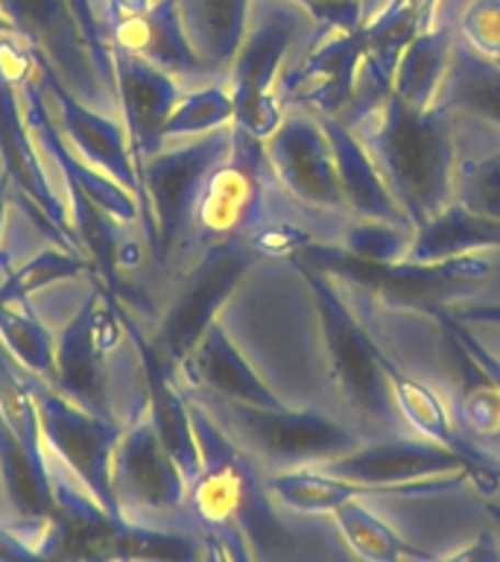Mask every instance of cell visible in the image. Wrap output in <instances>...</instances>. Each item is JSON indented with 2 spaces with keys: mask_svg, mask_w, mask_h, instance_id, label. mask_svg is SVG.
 Here are the masks:
<instances>
[{
  "mask_svg": "<svg viewBox=\"0 0 500 562\" xmlns=\"http://www.w3.org/2000/svg\"><path fill=\"white\" fill-rule=\"evenodd\" d=\"M433 316H436L439 323L445 325L447 331H451V337H454L456 342H459V349L471 358V363L477 369H480L482 375L489 378L491 384L498 386L500 390V355L495 349H489L486 342L477 337V331H474L471 325L463 323V319H456L451 311H445V307H436L433 311Z\"/></svg>",
  "mask_w": 500,
  "mask_h": 562,
  "instance_id": "cell-37",
  "label": "cell"
},
{
  "mask_svg": "<svg viewBox=\"0 0 500 562\" xmlns=\"http://www.w3.org/2000/svg\"><path fill=\"white\" fill-rule=\"evenodd\" d=\"M235 123V100L223 86L196 88L184 94L164 126V138H200Z\"/></svg>",
  "mask_w": 500,
  "mask_h": 562,
  "instance_id": "cell-33",
  "label": "cell"
},
{
  "mask_svg": "<svg viewBox=\"0 0 500 562\" xmlns=\"http://www.w3.org/2000/svg\"><path fill=\"white\" fill-rule=\"evenodd\" d=\"M15 33L30 44V50L50 61L65 86L88 105L103 103L112 94L96 70L94 53L86 30L73 15L68 0H0Z\"/></svg>",
  "mask_w": 500,
  "mask_h": 562,
  "instance_id": "cell-12",
  "label": "cell"
},
{
  "mask_svg": "<svg viewBox=\"0 0 500 562\" xmlns=\"http://www.w3.org/2000/svg\"><path fill=\"white\" fill-rule=\"evenodd\" d=\"M412 244V228L386 223V220L351 217V223L342 228L340 246L342 252L368 263H395L407 261Z\"/></svg>",
  "mask_w": 500,
  "mask_h": 562,
  "instance_id": "cell-34",
  "label": "cell"
},
{
  "mask_svg": "<svg viewBox=\"0 0 500 562\" xmlns=\"http://www.w3.org/2000/svg\"><path fill=\"white\" fill-rule=\"evenodd\" d=\"M173 3L205 68H231L252 18V0H173Z\"/></svg>",
  "mask_w": 500,
  "mask_h": 562,
  "instance_id": "cell-26",
  "label": "cell"
},
{
  "mask_svg": "<svg viewBox=\"0 0 500 562\" xmlns=\"http://www.w3.org/2000/svg\"><path fill=\"white\" fill-rule=\"evenodd\" d=\"M0 161H3V176L9 179V191L24 196L30 209L26 214L35 220V226L44 228V235H50L53 240H59L61 249L82 255V244L68 220V209L44 173L33 130L18 103V88L7 86L3 79H0Z\"/></svg>",
  "mask_w": 500,
  "mask_h": 562,
  "instance_id": "cell-14",
  "label": "cell"
},
{
  "mask_svg": "<svg viewBox=\"0 0 500 562\" xmlns=\"http://www.w3.org/2000/svg\"><path fill=\"white\" fill-rule=\"evenodd\" d=\"M88 270L91 263L82 255L70 249H44L15 270H7V279L0 284V305H30L33 293Z\"/></svg>",
  "mask_w": 500,
  "mask_h": 562,
  "instance_id": "cell-32",
  "label": "cell"
},
{
  "mask_svg": "<svg viewBox=\"0 0 500 562\" xmlns=\"http://www.w3.org/2000/svg\"><path fill=\"white\" fill-rule=\"evenodd\" d=\"M21 91H24V117L30 123V130H33V138L50 153L53 165L59 167L65 184H73L86 196H91L109 217L121 220V223L138 220L140 209L135 202V193L126 191L121 182H114L112 176H105L94 165H88L86 158H79L68 147V140H65L61 130L50 117V109H47V100H44L47 94H44L38 77L30 79Z\"/></svg>",
  "mask_w": 500,
  "mask_h": 562,
  "instance_id": "cell-19",
  "label": "cell"
},
{
  "mask_svg": "<svg viewBox=\"0 0 500 562\" xmlns=\"http://www.w3.org/2000/svg\"><path fill=\"white\" fill-rule=\"evenodd\" d=\"M342 539L363 562H439L436 553L421 551L401 539L375 509H368L363 498L342 501L331 513Z\"/></svg>",
  "mask_w": 500,
  "mask_h": 562,
  "instance_id": "cell-29",
  "label": "cell"
},
{
  "mask_svg": "<svg viewBox=\"0 0 500 562\" xmlns=\"http://www.w3.org/2000/svg\"><path fill=\"white\" fill-rule=\"evenodd\" d=\"M149 7H152V0H105V15L112 24V21H121L126 15H138Z\"/></svg>",
  "mask_w": 500,
  "mask_h": 562,
  "instance_id": "cell-41",
  "label": "cell"
},
{
  "mask_svg": "<svg viewBox=\"0 0 500 562\" xmlns=\"http://www.w3.org/2000/svg\"><path fill=\"white\" fill-rule=\"evenodd\" d=\"M109 299L100 288L91 290L79 305L65 331L56 340V375L50 384L79 407L114 419L109 402V372H105V349L112 337L121 331V319L114 311V323H109ZM114 307V305H112Z\"/></svg>",
  "mask_w": 500,
  "mask_h": 562,
  "instance_id": "cell-13",
  "label": "cell"
},
{
  "mask_svg": "<svg viewBox=\"0 0 500 562\" xmlns=\"http://www.w3.org/2000/svg\"><path fill=\"white\" fill-rule=\"evenodd\" d=\"M456 44H459L456 24H433L421 30L404 47L401 59L395 65L393 94H398L404 103L419 112L433 109L454 61Z\"/></svg>",
  "mask_w": 500,
  "mask_h": 562,
  "instance_id": "cell-24",
  "label": "cell"
},
{
  "mask_svg": "<svg viewBox=\"0 0 500 562\" xmlns=\"http://www.w3.org/2000/svg\"><path fill=\"white\" fill-rule=\"evenodd\" d=\"M117 319L126 328V334L135 342L140 360V372H144V384H147V416L152 422V428L167 446V451L175 457V463L182 465L188 483L200 474L202 469V454L200 442H196V428H193V413L191 402L184 398V393L175 386L173 369L167 367L164 358L158 355L152 340H147L138 331V325L129 314H123L121 305L112 299Z\"/></svg>",
  "mask_w": 500,
  "mask_h": 562,
  "instance_id": "cell-17",
  "label": "cell"
},
{
  "mask_svg": "<svg viewBox=\"0 0 500 562\" xmlns=\"http://www.w3.org/2000/svg\"><path fill=\"white\" fill-rule=\"evenodd\" d=\"M112 44L152 61L167 74H208L205 61L184 30L173 0H152V7L109 24Z\"/></svg>",
  "mask_w": 500,
  "mask_h": 562,
  "instance_id": "cell-21",
  "label": "cell"
},
{
  "mask_svg": "<svg viewBox=\"0 0 500 562\" xmlns=\"http://www.w3.org/2000/svg\"><path fill=\"white\" fill-rule=\"evenodd\" d=\"M456 35L468 50L500 61V0H468L456 21Z\"/></svg>",
  "mask_w": 500,
  "mask_h": 562,
  "instance_id": "cell-36",
  "label": "cell"
},
{
  "mask_svg": "<svg viewBox=\"0 0 500 562\" xmlns=\"http://www.w3.org/2000/svg\"><path fill=\"white\" fill-rule=\"evenodd\" d=\"M15 33V26H12V21H9V15L0 9V35H9Z\"/></svg>",
  "mask_w": 500,
  "mask_h": 562,
  "instance_id": "cell-43",
  "label": "cell"
},
{
  "mask_svg": "<svg viewBox=\"0 0 500 562\" xmlns=\"http://www.w3.org/2000/svg\"><path fill=\"white\" fill-rule=\"evenodd\" d=\"M7 209H9V179L0 176V237H3V226H7Z\"/></svg>",
  "mask_w": 500,
  "mask_h": 562,
  "instance_id": "cell-42",
  "label": "cell"
},
{
  "mask_svg": "<svg viewBox=\"0 0 500 562\" xmlns=\"http://www.w3.org/2000/svg\"><path fill=\"white\" fill-rule=\"evenodd\" d=\"M436 109L500 132V61L468 50L463 42L456 44Z\"/></svg>",
  "mask_w": 500,
  "mask_h": 562,
  "instance_id": "cell-25",
  "label": "cell"
},
{
  "mask_svg": "<svg viewBox=\"0 0 500 562\" xmlns=\"http://www.w3.org/2000/svg\"><path fill=\"white\" fill-rule=\"evenodd\" d=\"M114 483L140 507L170 509L188 498V477L144 413L114 448Z\"/></svg>",
  "mask_w": 500,
  "mask_h": 562,
  "instance_id": "cell-18",
  "label": "cell"
},
{
  "mask_svg": "<svg viewBox=\"0 0 500 562\" xmlns=\"http://www.w3.org/2000/svg\"><path fill=\"white\" fill-rule=\"evenodd\" d=\"M263 149L275 184L293 200L319 214H349L337 179L331 138L319 114L305 109L287 112L279 130L263 140Z\"/></svg>",
  "mask_w": 500,
  "mask_h": 562,
  "instance_id": "cell-10",
  "label": "cell"
},
{
  "mask_svg": "<svg viewBox=\"0 0 500 562\" xmlns=\"http://www.w3.org/2000/svg\"><path fill=\"white\" fill-rule=\"evenodd\" d=\"M275 176L266 161L263 140L235 126V140L228 156L219 161L202 184L200 200L193 209V226L205 240H252L270 223L266 214V184Z\"/></svg>",
  "mask_w": 500,
  "mask_h": 562,
  "instance_id": "cell-5",
  "label": "cell"
},
{
  "mask_svg": "<svg viewBox=\"0 0 500 562\" xmlns=\"http://www.w3.org/2000/svg\"><path fill=\"white\" fill-rule=\"evenodd\" d=\"M363 50V30L319 38L296 68L284 74L281 91L305 112L342 117L357 97Z\"/></svg>",
  "mask_w": 500,
  "mask_h": 562,
  "instance_id": "cell-16",
  "label": "cell"
},
{
  "mask_svg": "<svg viewBox=\"0 0 500 562\" xmlns=\"http://www.w3.org/2000/svg\"><path fill=\"white\" fill-rule=\"evenodd\" d=\"M351 130L375 158L412 232L454 202L456 123L451 114L436 105L419 112L389 91L384 103Z\"/></svg>",
  "mask_w": 500,
  "mask_h": 562,
  "instance_id": "cell-1",
  "label": "cell"
},
{
  "mask_svg": "<svg viewBox=\"0 0 500 562\" xmlns=\"http://www.w3.org/2000/svg\"><path fill=\"white\" fill-rule=\"evenodd\" d=\"M208 398L205 407L228 430V437L249 454L261 457L272 469H298V465L328 463L366 442L363 430L333 419L319 411H289L284 407H258V404Z\"/></svg>",
  "mask_w": 500,
  "mask_h": 562,
  "instance_id": "cell-3",
  "label": "cell"
},
{
  "mask_svg": "<svg viewBox=\"0 0 500 562\" xmlns=\"http://www.w3.org/2000/svg\"><path fill=\"white\" fill-rule=\"evenodd\" d=\"M454 202L474 214L500 220V132L465 117H454Z\"/></svg>",
  "mask_w": 500,
  "mask_h": 562,
  "instance_id": "cell-23",
  "label": "cell"
},
{
  "mask_svg": "<svg viewBox=\"0 0 500 562\" xmlns=\"http://www.w3.org/2000/svg\"><path fill=\"white\" fill-rule=\"evenodd\" d=\"M70 193V223H73V232H77L79 244L86 246L88 252L94 255V267L100 270L103 281L112 290H123L121 281V255H117V232H114V223L117 220L109 217L100 205H96L91 196L73 188V184H65Z\"/></svg>",
  "mask_w": 500,
  "mask_h": 562,
  "instance_id": "cell-31",
  "label": "cell"
},
{
  "mask_svg": "<svg viewBox=\"0 0 500 562\" xmlns=\"http://www.w3.org/2000/svg\"><path fill=\"white\" fill-rule=\"evenodd\" d=\"M112 61L114 94H117L123 123H126L132 158L140 170L147 158L161 153V144L167 140L164 126L184 94L173 74H167V70L156 68L152 61L140 59L135 53L114 47V44Z\"/></svg>",
  "mask_w": 500,
  "mask_h": 562,
  "instance_id": "cell-15",
  "label": "cell"
},
{
  "mask_svg": "<svg viewBox=\"0 0 500 562\" xmlns=\"http://www.w3.org/2000/svg\"><path fill=\"white\" fill-rule=\"evenodd\" d=\"M30 390H33L38 422H42V437H47L65 463L86 481L100 504L109 513H117V498L112 490V457L121 442V422L105 419L96 413L79 407L50 386L44 378L26 372Z\"/></svg>",
  "mask_w": 500,
  "mask_h": 562,
  "instance_id": "cell-9",
  "label": "cell"
},
{
  "mask_svg": "<svg viewBox=\"0 0 500 562\" xmlns=\"http://www.w3.org/2000/svg\"><path fill=\"white\" fill-rule=\"evenodd\" d=\"M500 249V220L482 217L451 202L442 214L412 232L407 261H447L459 255L495 252Z\"/></svg>",
  "mask_w": 500,
  "mask_h": 562,
  "instance_id": "cell-27",
  "label": "cell"
},
{
  "mask_svg": "<svg viewBox=\"0 0 500 562\" xmlns=\"http://www.w3.org/2000/svg\"><path fill=\"white\" fill-rule=\"evenodd\" d=\"M179 369L200 393L214 395V398L258 404V407H284V398H279L263 384L261 375L249 367V360L240 355L219 323L202 334V340L193 346Z\"/></svg>",
  "mask_w": 500,
  "mask_h": 562,
  "instance_id": "cell-20",
  "label": "cell"
},
{
  "mask_svg": "<svg viewBox=\"0 0 500 562\" xmlns=\"http://www.w3.org/2000/svg\"><path fill=\"white\" fill-rule=\"evenodd\" d=\"M322 126L328 132V138H331L337 179H340L342 200H345V209H349L351 217L386 220V223L410 226V220L401 211V205L395 202L393 191L386 188L375 158L368 156L366 144L360 140L357 132L337 121V117H322Z\"/></svg>",
  "mask_w": 500,
  "mask_h": 562,
  "instance_id": "cell-22",
  "label": "cell"
},
{
  "mask_svg": "<svg viewBox=\"0 0 500 562\" xmlns=\"http://www.w3.org/2000/svg\"><path fill=\"white\" fill-rule=\"evenodd\" d=\"M296 267L314 296L319 328H322L328 378L340 395L342 407L363 425V434L372 439L407 434L401 416L395 411L393 390L377 355V340L363 328L357 316L351 314L349 302L333 284L331 272L319 270L302 258H296Z\"/></svg>",
  "mask_w": 500,
  "mask_h": 562,
  "instance_id": "cell-2",
  "label": "cell"
},
{
  "mask_svg": "<svg viewBox=\"0 0 500 562\" xmlns=\"http://www.w3.org/2000/svg\"><path fill=\"white\" fill-rule=\"evenodd\" d=\"M68 3H70V9H73V15L79 18L82 30H86V38H88V44H91V53H94V61H96V70H100V77H103V82L114 94L112 44H105L103 24H100V18H96L94 0H68Z\"/></svg>",
  "mask_w": 500,
  "mask_h": 562,
  "instance_id": "cell-38",
  "label": "cell"
},
{
  "mask_svg": "<svg viewBox=\"0 0 500 562\" xmlns=\"http://www.w3.org/2000/svg\"><path fill=\"white\" fill-rule=\"evenodd\" d=\"M261 258V249L252 240L235 237L211 244L200 263L188 272L182 288L167 307L161 328H158L152 346L164 358L170 369H179L202 340V334L217 323L219 307L226 305L243 276Z\"/></svg>",
  "mask_w": 500,
  "mask_h": 562,
  "instance_id": "cell-4",
  "label": "cell"
},
{
  "mask_svg": "<svg viewBox=\"0 0 500 562\" xmlns=\"http://www.w3.org/2000/svg\"><path fill=\"white\" fill-rule=\"evenodd\" d=\"M231 140H235V123L188 140L182 147L161 149L140 165V182L156 226L152 255L158 263H164L173 255L179 237L191 226L202 184L211 170L228 156Z\"/></svg>",
  "mask_w": 500,
  "mask_h": 562,
  "instance_id": "cell-6",
  "label": "cell"
},
{
  "mask_svg": "<svg viewBox=\"0 0 500 562\" xmlns=\"http://www.w3.org/2000/svg\"><path fill=\"white\" fill-rule=\"evenodd\" d=\"M439 562H500V551L489 536H482V539L468 544V548L456 553V557H447V560H439Z\"/></svg>",
  "mask_w": 500,
  "mask_h": 562,
  "instance_id": "cell-40",
  "label": "cell"
},
{
  "mask_svg": "<svg viewBox=\"0 0 500 562\" xmlns=\"http://www.w3.org/2000/svg\"><path fill=\"white\" fill-rule=\"evenodd\" d=\"M35 53V50H33ZM35 77L42 82L44 94L50 97L56 109H59L61 132H68V138L73 140V147L82 153L88 165H94L96 170H103L105 176H112L114 182H121L129 193L138 196L140 220L147 226L149 246H156V226H152V214H149L147 193H144V182H140V170L132 158L129 135L126 126L112 121L109 114L96 112L94 105H88L86 100H79L65 79L56 74L50 61L35 53Z\"/></svg>",
  "mask_w": 500,
  "mask_h": 562,
  "instance_id": "cell-11",
  "label": "cell"
},
{
  "mask_svg": "<svg viewBox=\"0 0 500 562\" xmlns=\"http://www.w3.org/2000/svg\"><path fill=\"white\" fill-rule=\"evenodd\" d=\"M0 340L3 349L33 375L47 384L56 375V340L50 328L30 305H0Z\"/></svg>",
  "mask_w": 500,
  "mask_h": 562,
  "instance_id": "cell-30",
  "label": "cell"
},
{
  "mask_svg": "<svg viewBox=\"0 0 500 562\" xmlns=\"http://www.w3.org/2000/svg\"><path fill=\"white\" fill-rule=\"evenodd\" d=\"M319 469L351 483H360V486H368L377 495L380 492L386 495L421 492L428 490V481H447V477L480 481L468 460L430 442V439L410 437V434L368 439L349 454L319 463Z\"/></svg>",
  "mask_w": 500,
  "mask_h": 562,
  "instance_id": "cell-8",
  "label": "cell"
},
{
  "mask_svg": "<svg viewBox=\"0 0 500 562\" xmlns=\"http://www.w3.org/2000/svg\"><path fill=\"white\" fill-rule=\"evenodd\" d=\"M0 472L9 498L26 516H44L53 507V486L44 469L42 442L21 437L0 413Z\"/></svg>",
  "mask_w": 500,
  "mask_h": 562,
  "instance_id": "cell-28",
  "label": "cell"
},
{
  "mask_svg": "<svg viewBox=\"0 0 500 562\" xmlns=\"http://www.w3.org/2000/svg\"><path fill=\"white\" fill-rule=\"evenodd\" d=\"M287 3V0H284ZM293 3L270 7L261 15L249 18L246 35L231 61V100H235V126L254 138L266 140L284 121V100L275 94V82L287 61L289 47L298 38Z\"/></svg>",
  "mask_w": 500,
  "mask_h": 562,
  "instance_id": "cell-7",
  "label": "cell"
},
{
  "mask_svg": "<svg viewBox=\"0 0 500 562\" xmlns=\"http://www.w3.org/2000/svg\"><path fill=\"white\" fill-rule=\"evenodd\" d=\"M384 3H386V0H372V15H375V12H377V9H380V7H384Z\"/></svg>",
  "mask_w": 500,
  "mask_h": 562,
  "instance_id": "cell-44",
  "label": "cell"
},
{
  "mask_svg": "<svg viewBox=\"0 0 500 562\" xmlns=\"http://www.w3.org/2000/svg\"><path fill=\"white\" fill-rule=\"evenodd\" d=\"M316 24L314 42L328 35L357 33L372 18V0H287Z\"/></svg>",
  "mask_w": 500,
  "mask_h": 562,
  "instance_id": "cell-35",
  "label": "cell"
},
{
  "mask_svg": "<svg viewBox=\"0 0 500 562\" xmlns=\"http://www.w3.org/2000/svg\"><path fill=\"white\" fill-rule=\"evenodd\" d=\"M35 77V53L18 33L0 35V79L12 88H21Z\"/></svg>",
  "mask_w": 500,
  "mask_h": 562,
  "instance_id": "cell-39",
  "label": "cell"
}]
</instances>
